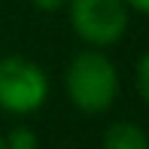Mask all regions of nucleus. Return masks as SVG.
I'll return each instance as SVG.
<instances>
[{"mask_svg": "<svg viewBox=\"0 0 149 149\" xmlns=\"http://www.w3.org/2000/svg\"><path fill=\"white\" fill-rule=\"evenodd\" d=\"M122 91V76L107 49H79L64 67V94L79 113L104 116L113 110Z\"/></svg>", "mask_w": 149, "mask_h": 149, "instance_id": "1", "label": "nucleus"}, {"mask_svg": "<svg viewBox=\"0 0 149 149\" xmlns=\"http://www.w3.org/2000/svg\"><path fill=\"white\" fill-rule=\"evenodd\" d=\"M64 12L73 37L91 49L122 43L131 28V9L125 0H67Z\"/></svg>", "mask_w": 149, "mask_h": 149, "instance_id": "2", "label": "nucleus"}, {"mask_svg": "<svg viewBox=\"0 0 149 149\" xmlns=\"http://www.w3.org/2000/svg\"><path fill=\"white\" fill-rule=\"evenodd\" d=\"M49 73L33 58H0V110L6 116H33L49 100Z\"/></svg>", "mask_w": 149, "mask_h": 149, "instance_id": "3", "label": "nucleus"}, {"mask_svg": "<svg viewBox=\"0 0 149 149\" xmlns=\"http://www.w3.org/2000/svg\"><path fill=\"white\" fill-rule=\"evenodd\" d=\"M100 149H149V134L143 125L122 119V122L107 125Z\"/></svg>", "mask_w": 149, "mask_h": 149, "instance_id": "4", "label": "nucleus"}, {"mask_svg": "<svg viewBox=\"0 0 149 149\" xmlns=\"http://www.w3.org/2000/svg\"><path fill=\"white\" fill-rule=\"evenodd\" d=\"M6 149H40V140H37V131L28 125H15L9 134L3 137Z\"/></svg>", "mask_w": 149, "mask_h": 149, "instance_id": "5", "label": "nucleus"}, {"mask_svg": "<svg viewBox=\"0 0 149 149\" xmlns=\"http://www.w3.org/2000/svg\"><path fill=\"white\" fill-rule=\"evenodd\" d=\"M134 88H137L140 100L149 107V49L137 58V64H134Z\"/></svg>", "mask_w": 149, "mask_h": 149, "instance_id": "6", "label": "nucleus"}, {"mask_svg": "<svg viewBox=\"0 0 149 149\" xmlns=\"http://www.w3.org/2000/svg\"><path fill=\"white\" fill-rule=\"evenodd\" d=\"M31 6H33V9H40V12H49V15H55V12H64L67 0H31Z\"/></svg>", "mask_w": 149, "mask_h": 149, "instance_id": "7", "label": "nucleus"}, {"mask_svg": "<svg viewBox=\"0 0 149 149\" xmlns=\"http://www.w3.org/2000/svg\"><path fill=\"white\" fill-rule=\"evenodd\" d=\"M131 12H140V15H149V0H125Z\"/></svg>", "mask_w": 149, "mask_h": 149, "instance_id": "8", "label": "nucleus"}, {"mask_svg": "<svg viewBox=\"0 0 149 149\" xmlns=\"http://www.w3.org/2000/svg\"><path fill=\"white\" fill-rule=\"evenodd\" d=\"M0 149H6V143H3V134H0Z\"/></svg>", "mask_w": 149, "mask_h": 149, "instance_id": "9", "label": "nucleus"}]
</instances>
